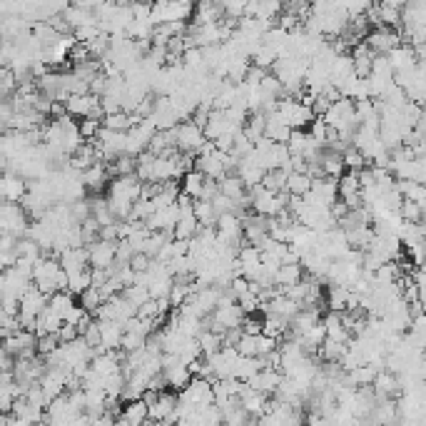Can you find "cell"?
I'll return each instance as SVG.
<instances>
[{"label":"cell","instance_id":"cell-1","mask_svg":"<svg viewBox=\"0 0 426 426\" xmlns=\"http://www.w3.org/2000/svg\"><path fill=\"white\" fill-rule=\"evenodd\" d=\"M30 282L35 289H40L42 294H55V292H65L68 289V277L65 272L60 270V262L57 257H45L42 255L40 260L35 262L33 267V275H30Z\"/></svg>","mask_w":426,"mask_h":426},{"label":"cell","instance_id":"cell-2","mask_svg":"<svg viewBox=\"0 0 426 426\" xmlns=\"http://www.w3.org/2000/svg\"><path fill=\"white\" fill-rule=\"evenodd\" d=\"M205 145V132L202 127H197L195 122H180L175 127V147L177 152H185V155H197L200 147Z\"/></svg>","mask_w":426,"mask_h":426},{"label":"cell","instance_id":"cell-3","mask_svg":"<svg viewBox=\"0 0 426 426\" xmlns=\"http://www.w3.org/2000/svg\"><path fill=\"white\" fill-rule=\"evenodd\" d=\"M364 45L369 47L374 55H386L391 52L396 45H401V33L399 30H391V28H374L364 35Z\"/></svg>","mask_w":426,"mask_h":426},{"label":"cell","instance_id":"cell-4","mask_svg":"<svg viewBox=\"0 0 426 426\" xmlns=\"http://www.w3.org/2000/svg\"><path fill=\"white\" fill-rule=\"evenodd\" d=\"M115 247H117V242H108V239H98V242L85 247L90 270H110L115 265Z\"/></svg>","mask_w":426,"mask_h":426},{"label":"cell","instance_id":"cell-5","mask_svg":"<svg viewBox=\"0 0 426 426\" xmlns=\"http://www.w3.org/2000/svg\"><path fill=\"white\" fill-rule=\"evenodd\" d=\"M57 262H60V270L65 272V277L90 270L88 267V250H85V247H73V250L60 252V255H57Z\"/></svg>","mask_w":426,"mask_h":426},{"label":"cell","instance_id":"cell-6","mask_svg":"<svg viewBox=\"0 0 426 426\" xmlns=\"http://www.w3.org/2000/svg\"><path fill=\"white\" fill-rule=\"evenodd\" d=\"M28 195V185L21 175H3L0 177V197L6 200V202L18 205L23 197Z\"/></svg>","mask_w":426,"mask_h":426},{"label":"cell","instance_id":"cell-7","mask_svg":"<svg viewBox=\"0 0 426 426\" xmlns=\"http://www.w3.org/2000/svg\"><path fill=\"white\" fill-rule=\"evenodd\" d=\"M80 180H83V188L90 190V192H103L110 185L108 165H105V162H95L93 167H88V170L80 175Z\"/></svg>","mask_w":426,"mask_h":426},{"label":"cell","instance_id":"cell-8","mask_svg":"<svg viewBox=\"0 0 426 426\" xmlns=\"http://www.w3.org/2000/svg\"><path fill=\"white\" fill-rule=\"evenodd\" d=\"M312 188V177L307 172H289L287 175V182H284V192L289 197H304Z\"/></svg>","mask_w":426,"mask_h":426},{"label":"cell","instance_id":"cell-9","mask_svg":"<svg viewBox=\"0 0 426 426\" xmlns=\"http://www.w3.org/2000/svg\"><path fill=\"white\" fill-rule=\"evenodd\" d=\"M301 280H304V270H301L299 262H294V265H282L275 275V287L277 289H287V287L297 284V282Z\"/></svg>","mask_w":426,"mask_h":426},{"label":"cell","instance_id":"cell-10","mask_svg":"<svg viewBox=\"0 0 426 426\" xmlns=\"http://www.w3.org/2000/svg\"><path fill=\"white\" fill-rule=\"evenodd\" d=\"M202 185H205V177L200 175V172H188V175H182L180 180V195H185V197H190L195 202V200H200V192H202Z\"/></svg>","mask_w":426,"mask_h":426},{"label":"cell","instance_id":"cell-11","mask_svg":"<svg viewBox=\"0 0 426 426\" xmlns=\"http://www.w3.org/2000/svg\"><path fill=\"white\" fill-rule=\"evenodd\" d=\"M122 294V299L130 304V307H135V309H140L142 304H147L150 301V292H147V287H142V284H130V287H125V289L120 292Z\"/></svg>","mask_w":426,"mask_h":426},{"label":"cell","instance_id":"cell-12","mask_svg":"<svg viewBox=\"0 0 426 426\" xmlns=\"http://www.w3.org/2000/svg\"><path fill=\"white\" fill-rule=\"evenodd\" d=\"M197 347H200V352L202 354H207V357H212V354H217L219 349H222V337L219 334H214V332H202L197 337Z\"/></svg>","mask_w":426,"mask_h":426},{"label":"cell","instance_id":"cell-13","mask_svg":"<svg viewBox=\"0 0 426 426\" xmlns=\"http://www.w3.org/2000/svg\"><path fill=\"white\" fill-rule=\"evenodd\" d=\"M85 289H90V270L78 272V275H70L68 277V289H65L68 294L80 297Z\"/></svg>","mask_w":426,"mask_h":426},{"label":"cell","instance_id":"cell-14","mask_svg":"<svg viewBox=\"0 0 426 426\" xmlns=\"http://www.w3.org/2000/svg\"><path fill=\"white\" fill-rule=\"evenodd\" d=\"M80 307L85 309V312L90 314V317H95V312H98L100 307H103V299H100V294H98V289H85L83 294H80V301H78Z\"/></svg>","mask_w":426,"mask_h":426},{"label":"cell","instance_id":"cell-15","mask_svg":"<svg viewBox=\"0 0 426 426\" xmlns=\"http://www.w3.org/2000/svg\"><path fill=\"white\" fill-rule=\"evenodd\" d=\"M78 132L80 137H83V142H93L95 137H98L100 132V120H80V125H78Z\"/></svg>","mask_w":426,"mask_h":426}]
</instances>
